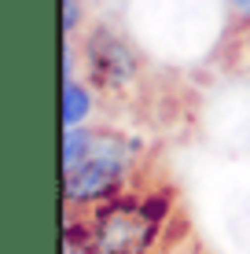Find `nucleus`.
<instances>
[{"mask_svg": "<svg viewBox=\"0 0 250 254\" xmlns=\"http://www.w3.org/2000/svg\"><path fill=\"white\" fill-rule=\"evenodd\" d=\"M140 151V140H125L118 129H96L89 159L63 173V203L66 206H100L122 195L129 185V162Z\"/></svg>", "mask_w": 250, "mask_h": 254, "instance_id": "obj_1", "label": "nucleus"}, {"mask_svg": "<svg viewBox=\"0 0 250 254\" xmlns=\"http://www.w3.org/2000/svg\"><path fill=\"white\" fill-rule=\"evenodd\" d=\"M162 221L151 217L144 199L136 195H114L107 203L92 206L89 214V232L96 254H148L151 243L158 240Z\"/></svg>", "mask_w": 250, "mask_h": 254, "instance_id": "obj_2", "label": "nucleus"}, {"mask_svg": "<svg viewBox=\"0 0 250 254\" xmlns=\"http://www.w3.org/2000/svg\"><path fill=\"white\" fill-rule=\"evenodd\" d=\"M81 56H85L92 85L103 92H125L140 77V56H136V48L110 22H96L85 30Z\"/></svg>", "mask_w": 250, "mask_h": 254, "instance_id": "obj_3", "label": "nucleus"}, {"mask_svg": "<svg viewBox=\"0 0 250 254\" xmlns=\"http://www.w3.org/2000/svg\"><path fill=\"white\" fill-rule=\"evenodd\" d=\"M96 111V85L77 81V77H63V129L85 126Z\"/></svg>", "mask_w": 250, "mask_h": 254, "instance_id": "obj_4", "label": "nucleus"}, {"mask_svg": "<svg viewBox=\"0 0 250 254\" xmlns=\"http://www.w3.org/2000/svg\"><path fill=\"white\" fill-rule=\"evenodd\" d=\"M85 15V0H63V37H74Z\"/></svg>", "mask_w": 250, "mask_h": 254, "instance_id": "obj_5", "label": "nucleus"}, {"mask_svg": "<svg viewBox=\"0 0 250 254\" xmlns=\"http://www.w3.org/2000/svg\"><path fill=\"white\" fill-rule=\"evenodd\" d=\"M228 4H232V11H236L243 22H250V0H228Z\"/></svg>", "mask_w": 250, "mask_h": 254, "instance_id": "obj_6", "label": "nucleus"}]
</instances>
